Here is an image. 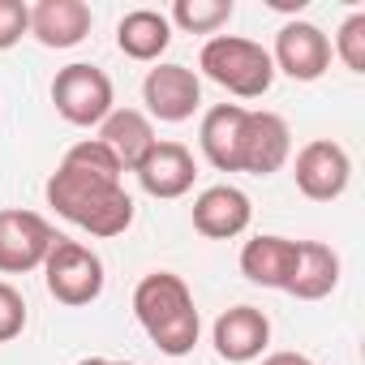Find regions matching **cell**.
<instances>
[{
    "label": "cell",
    "mask_w": 365,
    "mask_h": 365,
    "mask_svg": "<svg viewBox=\"0 0 365 365\" xmlns=\"http://www.w3.org/2000/svg\"><path fill=\"white\" fill-rule=\"evenodd\" d=\"M48 207L91 237H120L133 224V198L120 185V163L99 138H82L65 150L61 168L48 176Z\"/></svg>",
    "instance_id": "1"
},
{
    "label": "cell",
    "mask_w": 365,
    "mask_h": 365,
    "mask_svg": "<svg viewBox=\"0 0 365 365\" xmlns=\"http://www.w3.org/2000/svg\"><path fill=\"white\" fill-rule=\"evenodd\" d=\"M133 314L142 322V331L150 335V344L163 352V356H185L194 352L198 344V305H194V292L190 284L172 275V271H150L138 279L133 288Z\"/></svg>",
    "instance_id": "2"
},
{
    "label": "cell",
    "mask_w": 365,
    "mask_h": 365,
    "mask_svg": "<svg viewBox=\"0 0 365 365\" xmlns=\"http://www.w3.org/2000/svg\"><path fill=\"white\" fill-rule=\"evenodd\" d=\"M198 69L224 86L228 95L237 99H262L275 82V65H271V52L254 39H241V35H215L207 39L202 56H198Z\"/></svg>",
    "instance_id": "3"
},
{
    "label": "cell",
    "mask_w": 365,
    "mask_h": 365,
    "mask_svg": "<svg viewBox=\"0 0 365 365\" xmlns=\"http://www.w3.org/2000/svg\"><path fill=\"white\" fill-rule=\"evenodd\" d=\"M43 284H48V292H52L61 305L82 309V305L99 301V292H103V262H99V254L86 250L82 241L56 237V245H52L48 258H43Z\"/></svg>",
    "instance_id": "4"
},
{
    "label": "cell",
    "mask_w": 365,
    "mask_h": 365,
    "mask_svg": "<svg viewBox=\"0 0 365 365\" xmlns=\"http://www.w3.org/2000/svg\"><path fill=\"white\" fill-rule=\"evenodd\" d=\"M52 103L56 112L78 125V129H91V125H103L108 112H112V78L99 69V65H65L56 78H52Z\"/></svg>",
    "instance_id": "5"
},
{
    "label": "cell",
    "mask_w": 365,
    "mask_h": 365,
    "mask_svg": "<svg viewBox=\"0 0 365 365\" xmlns=\"http://www.w3.org/2000/svg\"><path fill=\"white\" fill-rule=\"evenodd\" d=\"M292 176H297V190L309 198V202H335L348 180H352V159L339 142L331 138H314L297 150V163H292Z\"/></svg>",
    "instance_id": "6"
},
{
    "label": "cell",
    "mask_w": 365,
    "mask_h": 365,
    "mask_svg": "<svg viewBox=\"0 0 365 365\" xmlns=\"http://www.w3.org/2000/svg\"><path fill=\"white\" fill-rule=\"evenodd\" d=\"M56 245V232L35 211H0V271L26 275L43 267L48 250Z\"/></svg>",
    "instance_id": "7"
},
{
    "label": "cell",
    "mask_w": 365,
    "mask_h": 365,
    "mask_svg": "<svg viewBox=\"0 0 365 365\" xmlns=\"http://www.w3.org/2000/svg\"><path fill=\"white\" fill-rule=\"evenodd\" d=\"M142 103H146V116H155L163 125H180L198 112L202 82L185 65H155L142 82Z\"/></svg>",
    "instance_id": "8"
},
{
    "label": "cell",
    "mask_w": 365,
    "mask_h": 365,
    "mask_svg": "<svg viewBox=\"0 0 365 365\" xmlns=\"http://www.w3.org/2000/svg\"><path fill=\"white\" fill-rule=\"evenodd\" d=\"M275 73H288L292 82H318L331 69V39L314 22H284L271 52Z\"/></svg>",
    "instance_id": "9"
},
{
    "label": "cell",
    "mask_w": 365,
    "mask_h": 365,
    "mask_svg": "<svg viewBox=\"0 0 365 365\" xmlns=\"http://www.w3.org/2000/svg\"><path fill=\"white\" fill-rule=\"evenodd\" d=\"M292 155V129L279 112H250L245 133H241V172L250 176H271L288 163Z\"/></svg>",
    "instance_id": "10"
},
{
    "label": "cell",
    "mask_w": 365,
    "mask_h": 365,
    "mask_svg": "<svg viewBox=\"0 0 365 365\" xmlns=\"http://www.w3.org/2000/svg\"><path fill=\"white\" fill-rule=\"evenodd\" d=\"M211 344L215 352L228 361V365H245V361H258L271 344V318L254 305H232L215 318L211 327Z\"/></svg>",
    "instance_id": "11"
},
{
    "label": "cell",
    "mask_w": 365,
    "mask_h": 365,
    "mask_svg": "<svg viewBox=\"0 0 365 365\" xmlns=\"http://www.w3.org/2000/svg\"><path fill=\"white\" fill-rule=\"evenodd\" d=\"M133 172H138V185L150 198H185L194 190L198 163H194V155L180 146V142H155L150 155Z\"/></svg>",
    "instance_id": "12"
},
{
    "label": "cell",
    "mask_w": 365,
    "mask_h": 365,
    "mask_svg": "<svg viewBox=\"0 0 365 365\" xmlns=\"http://www.w3.org/2000/svg\"><path fill=\"white\" fill-rule=\"evenodd\" d=\"M254 220V207H250V194L237 190V185H211L194 198V228L211 241H232L250 228Z\"/></svg>",
    "instance_id": "13"
},
{
    "label": "cell",
    "mask_w": 365,
    "mask_h": 365,
    "mask_svg": "<svg viewBox=\"0 0 365 365\" xmlns=\"http://www.w3.org/2000/svg\"><path fill=\"white\" fill-rule=\"evenodd\" d=\"M91 22L86 0H39L31 9V35L43 48H78L91 35Z\"/></svg>",
    "instance_id": "14"
},
{
    "label": "cell",
    "mask_w": 365,
    "mask_h": 365,
    "mask_svg": "<svg viewBox=\"0 0 365 365\" xmlns=\"http://www.w3.org/2000/svg\"><path fill=\"white\" fill-rule=\"evenodd\" d=\"M99 142L116 155L120 172H133L150 155V146L159 138H155V125H150L146 112H138V108H112L108 120L99 125Z\"/></svg>",
    "instance_id": "15"
},
{
    "label": "cell",
    "mask_w": 365,
    "mask_h": 365,
    "mask_svg": "<svg viewBox=\"0 0 365 365\" xmlns=\"http://www.w3.org/2000/svg\"><path fill=\"white\" fill-rule=\"evenodd\" d=\"M245 116H250V108H241V103H215V108L202 116L198 142H202V155L211 159V168H220V172H241V133H245Z\"/></svg>",
    "instance_id": "16"
},
{
    "label": "cell",
    "mask_w": 365,
    "mask_h": 365,
    "mask_svg": "<svg viewBox=\"0 0 365 365\" xmlns=\"http://www.w3.org/2000/svg\"><path fill=\"white\" fill-rule=\"evenodd\" d=\"M339 284V254L322 241H297V267L288 279V297L297 301H322Z\"/></svg>",
    "instance_id": "17"
},
{
    "label": "cell",
    "mask_w": 365,
    "mask_h": 365,
    "mask_svg": "<svg viewBox=\"0 0 365 365\" xmlns=\"http://www.w3.org/2000/svg\"><path fill=\"white\" fill-rule=\"evenodd\" d=\"M292 267H297V241H288V237H254L241 250V275L258 288L284 292L292 279Z\"/></svg>",
    "instance_id": "18"
},
{
    "label": "cell",
    "mask_w": 365,
    "mask_h": 365,
    "mask_svg": "<svg viewBox=\"0 0 365 365\" xmlns=\"http://www.w3.org/2000/svg\"><path fill=\"white\" fill-rule=\"evenodd\" d=\"M168 43H172V22H168V14H159V9H129V14L116 22V48H120L129 61L150 65V61H159V56L168 52Z\"/></svg>",
    "instance_id": "19"
},
{
    "label": "cell",
    "mask_w": 365,
    "mask_h": 365,
    "mask_svg": "<svg viewBox=\"0 0 365 365\" xmlns=\"http://www.w3.org/2000/svg\"><path fill=\"white\" fill-rule=\"evenodd\" d=\"M232 0H176L172 5V26L190 31V35H215L220 26L232 22Z\"/></svg>",
    "instance_id": "20"
},
{
    "label": "cell",
    "mask_w": 365,
    "mask_h": 365,
    "mask_svg": "<svg viewBox=\"0 0 365 365\" xmlns=\"http://www.w3.org/2000/svg\"><path fill=\"white\" fill-rule=\"evenodd\" d=\"M335 56L352 69V73H365V14H352L339 35H335Z\"/></svg>",
    "instance_id": "21"
},
{
    "label": "cell",
    "mask_w": 365,
    "mask_h": 365,
    "mask_svg": "<svg viewBox=\"0 0 365 365\" xmlns=\"http://www.w3.org/2000/svg\"><path fill=\"white\" fill-rule=\"evenodd\" d=\"M26 331V301L14 284L0 279V344H9Z\"/></svg>",
    "instance_id": "22"
},
{
    "label": "cell",
    "mask_w": 365,
    "mask_h": 365,
    "mask_svg": "<svg viewBox=\"0 0 365 365\" xmlns=\"http://www.w3.org/2000/svg\"><path fill=\"white\" fill-rule=\"evenodd\" d=\"M22 35H31V9L22 0H0V52H9Z\"/></svg>",
    "instance_id": "23"
},
{
    "label": "cell",
    "mask_w": 365,
    "mask_h": 365,
    "mask_svg": "<svg viewBox=\"0 0 365 365\" xmlns=\"http://www.w3.org/2000/svg\"><path fill=\"white\" fill-rule=\"evenodd\" d=\"M262 365H314V361H309L305 352H271Z\"/></svg>",
    "instance_id": "24"
},
{
    "label": "cell",
    "mask_w": 365,
    "mask_h": 365,
    "mask_svg": "<svg viewBox=\"0 0 365 365\" xmlns=\"http://www.w3.org/2000/svg\"><path fill=\"white\" fill-rule=\"evenodd\" d=\"M78 365H133V361H108V356H82Z\"/></svg>",
    "instance_id": "25"
}]
</instances>
